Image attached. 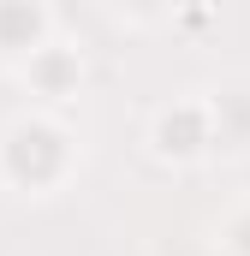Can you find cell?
Here are the masks:
<instances>
[{"label": "cell", "instance_id": "1", "mask_svg": "<svg viewBox=\"0 0 250 256\" xmlns=\"http://www.w3.org/2000/svg\"><path fill=\"white\" fill-rule=\"evenodd\" d=\"M12 155L36 161V196H42V191H54L66 179V167H72V137L60 126H48V120H18L6 131V143H0V161H12Z\"/></svg>", "mask_w": 250, "mask_h": 256}, {"label": "cell", "instance_id": "2", "mask_svg": "<svg viewBox=\"0 0 250 256\" xmlns=\"http://www.w3.org/2000/svg\"><path fill=\"white\" fill-rule=\"evenodd\" d=\"M220 143V126H214V102H179L155 120V149L167 161H196Z\"/></svg>", "mask_w": 250, "mask_h": 256}, {"label": "cell", "instance_id": "3", "mask_svg": "<svg viewBox=\"0 0 250 256\" xmlns=\"http://www.w3.org/2000/svg\"><path fill=\"white\" fill-rule=\"evenodd\" d=\"M24 84H36L42 96H72L78 84H84V60L72 54V48H60V42H42L30 60H24Z\"/></svg>", "mask_w": 250, "mask_h": 256}, {"label": "cell", "instance_id": "4", "mask_svg": "<svg viewBox=\"0 0 250 256\" xmlns=\"http://www.w3.org/2000/svg\"><path fill=\"white\" fill-rule=\"evenodd\" d=\"M42 30H48L42 0H0V60L36 54L42 48Z\"/></svg>", "mask_w": 250, "mask_h": 256}, {"label": "cell", "instance_id": "5", "mask_svg": "<svg viewBox=\"0 0 250 256\" xmlns=\"http://www.w3.org/2000/svg\"><path fill=\"white\" fill-rule=\"evenodd\" d=\"M173 0H114V12L120 18H131V24H149V18H161Z\"/></svg>", "mask_w": 250, "mask_h": 256}, {"label": "cell", "instance_id": "6", "mask_svg": "<svg viewBox=\"0 0 250 256\" xmlns=\"http://www.w3.org/2000/svg\"><path fill=\"white\" fill-rule=\"evenodd\" d=\"M226 250H232V256H250V202L226 220Z\"/></svg>", "mask_w": 250, "mask_h": 256}]
</instances>
